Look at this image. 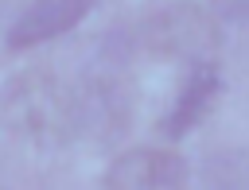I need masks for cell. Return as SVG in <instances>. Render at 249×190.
<instances>
[{
    "label": "cell",
    "mask_w": 249,
    "mask_h": 190,
    "mask_svg": "<svg viewBox=\"0 0 249 190\" xmlns=\"http://www.w3.org/2000/svg\"><path fill=\"white\" fill-rule=\"evenodd\" d=\"M0 120L31 147H66L82 136L78 89H70L51 70H19L0 89Z\"/></svg>",
    "instance_id": "1"
},
{
    "label": "cell",
    "mask_w": 249,
    "mask_h": 190,
    "mask_svg": "<svg viewBox=\"0 0 249 190\" xmlns=\"http://www.w3.org/2000/svg\"><path fill=\"white\" fill-rule=\"evenodd\" d=\"M132 39H136L140 50H148L156 58L198 62V58H214L218 54L222 27H218V16L210 8L179 0V4H167V8L152 12L148 19H140Z\"/></svg>",
    "instance_id": "2"
},
{
    "label": "cell",
    "mask_w": 249,
    "mask_h": 190,
    "mask_svg": "<svg viewBox=\"0 0 249 190\" xmlns=\"http://www.w3.org/2000/svg\"><path fill=\"white\" fill-rule=\"evenodd\" d=\"M187 178H191V167L179 151L136 147L109 163V171L101 174V186L105 190H179L187 186Z\"/></svg>",
    "instance_id": "3"
},
{
    "label": "cell",
    "mask_w": 249,
    "mask_h": 190,
    "mask_svg": "<svg viewBox=\"0 0 249 190\" xmlns=\"http://www.w3.org/2000/svg\"><path fill=\"white\" fill-rule=\"evenodd\" d=\"M222 97V70L214 58H198V62H187V74H183V85L175 93V101L167 105V112L160 116V136L167 140H183L195 124H202V116L214 109V101Z\"/></svg>",
    "instance_id": "4"
},
{
    "label": "cell",
    "mask_w": 249,
    "mask_h": 190,
    "mask_svg": "<svg viewBox=\"0 0 249 190\" xmlns=\"http://www.w3.org/2000/svg\"><path fill=\"white\" fill-rule=\"evenodd\" d=\"M78 124L82 136H93L97 143L117 140L128 128V93L121 78L113 74H93L78 89Z\"/></svg>",
    "instance_id": "5"
},
{
    "label": "cell",
    "mask_w": 249,
    "mask_h": 190,
    "mask_svg": "<svg viewBox=\"0 0 249 190\" xmlns=\"http://www.w3.org/2000/svg\"><path fill=\"white\" fill-rule=\"evenodd\" d=\"M97 0H31L16 23L8 27V47L12 50H27V47H39L47 39H58L62 31L78 27L89 12H93Z\"/></svg>",
    "instance_id": "6"
},
{
    "label": "cell",
    "mask_w": 249,
    "mask_h": 190,
    "mask_svg": "<svg viewBox=\"0 0 249 190\" xmlns=\"http://www.w3.org/2000/svg\"><path fill=\"white\" fill-rule=\"evenodd\" d=\"M210 186H249V151H222L206 163Z\"/></svg>",
    "instance_id": "7"
},
{
    "label": "cell",
    "mask_w": 249,
    "mask_h": 190,
    "mask_svg": "<svg viewBox=\"0 0 249 190\" xmlns=\"http://www.w3.org/2000/svg\"><path fill=\"white\" fill-rule=\"evenodd\" d=\"M210 12L226 23H237V27H249V0H210Z\"/></svg>",
    "instance_id": "8"
}]
</instances>
